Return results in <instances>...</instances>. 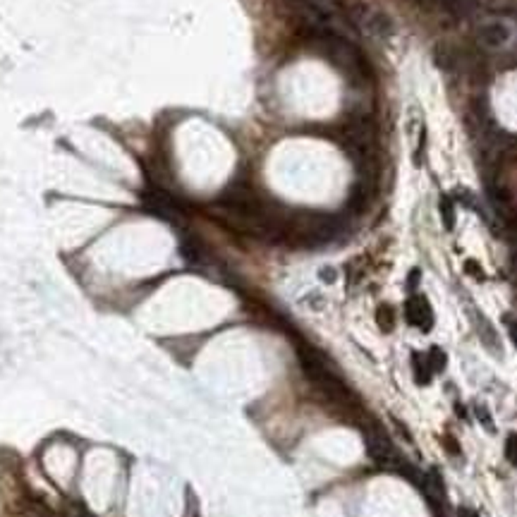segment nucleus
Returning a JSON list of instances; mask_svg holds the SVG:
<instances>
[{
	"instance_id": "nucleus-9",
	"label": "nucleus",
	"mask_w": 517,
	"mask_h": 517,
	"mask_svg": "<svg viewBox=\"0 0 517 517\" xmlns=\"http://www.w3.org/2000/svg\"><path fill=\"white\" fill-rule=\"evenodd\" d=\"M412 374H415V381L419 383V386H427V383L431 381L434 371H431V364H429L427 354L412 352Z\"/></svg>"
},
{
	"instance_id": "nucleus-1",
	"label": "nucleus",
	"mask_w": 517,
	"mask_h": 517,
	"mask_svg": "<svg viewBox=\"0 0 517 517\" xmlns=\"http://www.w3.org/2000/svg\"><path fill=\"white\" fill-rule=\"evenodd\" d=\"M300 362H302V369L307 371V376H309L328 398L338 400V403H350L352 400L350 388L345 386V381L340 379L335 367L321 352L314 350V347H300Z\"/></svg>"
},
{
	"instance_id": "nucleus-3",
	"label": "nucleus",
	"mask_w": 517,
	"mask_h": 517,
	"mask_svg": "<svg viewBox=\"0 0 517 517\" xmlns=\"http://www.w3.org/2000/svg\"><path fill=\"white\" fill-rule=\"evenodd\" d=\"M364 445H367V452H369V457L374 462L393 464V467L400 462V457H398V452H395L393 443L388 441V436L381 434V429H369V431L364 434Z\"/></svg>"
},
{
	"instance_id": "nucleus-18",
	"label": "nucleus",
	"mask_w": 517,
	"mask_h": 517,
	"mask_svg": "<svg viewBox=\"0 0 517 517\" xmlns=\"http://www.w3.org/2000/svg\"><path fill=\"white\" fill-rule=\"evenodd\" d=\"M417 286H419V269H412L410 278H408V290H410V293H415Z\"/></svg>"
},
{
	"instance_id": "nucleus-20",
	"label": "nucleus",
	"mask_w": 517,
	"mask_h": 517,
	"mask_svg": "<svg viewBox=\"0 0 517 517\" xmlns=\"http://www.w3.org/2000/svg\"><path fill=\"white\" fill-rule=\"evenodd\" d=\"M321 278H323V281H333V278H335L333 269H323V271H321Z\"/></svg>"
},
{
	"instance_id": "nucleus-11",
	"label": "nucleus",
	"mask_w": 517,
	"mask_h": 517,
	"mask_svg": "<svg viewBox=\"0 0 517 517\" xmlns=\"http://www.w3.org/2000/svg\"><path fill=\"white\" fill-rule=\"evenodd\" d=\"M376 323H379V328L386 330V333H391L395 328V311L391 304H381L379 309H376Z\"/></svg>"
},
{
	"instance_id": "nucleus-10",
	"label": "nucleus",
	"mask_w": 517,
	"mask_h": 517,
	"mask_svg": "<svg viewBox=\"0 0 517 517\" xmlns=\"http://www.w3.org/2000/svg\"><path fill=\"white\" fill-rule=\"evenodd\" d=\"M438 213H441V220H443V228L452 232L455 230V223H457V216H455V204H452V199L448 194H441L438 199Z\"/></svg>"
},
{
	"instance_id": "nucleus-17",
	"label": "nucleus",
	"mask_w": 517,
	"mask_h": 517,
	"mask_svg": "<svg viewBox=\"0 0 517 517\" xmlns=\"http://www.w3.org/2000/svg\"><path fill=\"white\" fill-rule=\"evenodd\" d=\"M424 144H427V130L419 132V144H417V151H415V166H422V151H424Z\"/></svg>"
},
{
	"instance_id": "nucleus-8",
	"label": "nucleus",
	"mask_w": 517,
	"mask_h": 517,
	"mask_svg": "<svg viewBox=\"0 0 517 517\" xmlns=\"http://www.w3.org/2000/svg\"><path fill=\"white\" fill-rule=\"evenodd\" d=\"M441 5L445 8V13L450 17H457V20L474 15L479 10V0H441Z\"/></svg>"
},
{
	"instance_id": "nucleus-12",
	"label": "nucleus",
	"mask_w": 517,
	"mask_h": 517,
	"mask_svg": "<svg viewBox=\"0 0 517 517\" xmlns=\"http://www.w3.org/2000/svg\"><path fill=\"white\" fill-rule=\"evenodd\" d=\"M427 359H429V364H431V371L434 374H438V371H443L445 369V362H448V357H445V352L441 350V347H431V350H429V354H427Z\"/></svg>"
},
{
	"instance_id": "nucleus-16",
	"label": "nucleus",
	"mask_w": 517,
	"mask_h": 517,
	"mask_svg": "<svg viewBox=\"0 0 517 517\" xmlns=\"http://www.w3.org/2000/svg\"><path fill=\"white\" fill-rule=\"evenodd\" d=\"M503 321H505V326H508L510 338H513L515 347H517V318H515V316H510V314H505V316H503Z\"/></svg>"
},
{
	"instance_id": "nucleus-6",
	"label": "nucleus",
	"mask_w": 517,
	"mask_h": 517,
	"mask_svg": "<svg viewBox=\"0 0 517 517\" xmlns=\"http://www.w3.org/2000/svg\"><path fill=\"white\" fill-rule=\"evenodd\" d=\"M476 39L484 48H501L510 39V27L501 20H489L476 29Z\"/></svg>"
},
{
	"instance_id": "nucleus-15",
	"label": "nucleus",
	"mask_w": 517,
	"mask_h": 517,
	"mask_svg": "<svg viewBox=\"0 0 517 517\" xmlns=\"http://www.w3.org/2000/svg\"><path fill=\"white\" fill-rule=\"evenodd\" d=\"M464 273H467V276H472L474 278V281H484V271H481V266L479 264H476V261L474 259H467V261H464Z\"/></svg>"
},
{
	"instance_id": "nucleus-7",
	"label": "nucleus",
	"mask_w": 517,
	"mask_h": 517,
	"mask_svg": "<svg viewBox=\"0 0 517 517\" xmlns=\"http://www.w3.org/2000/svg\"><path fill=\"white\" fill-rule=\"evenodd\" d=\"M469 314H472V318H474V326H476V333H479L481 342H484V345L489 347L493 354H501V342H498V333H496V328H493L491 323H489V318H486L484 314L476 311L474 307L469 309Z\"/></svg>"
},
{
	"instance_id": "nucleus-4",
	"label": "nucleus",
	"mask_w": 517,
	"mask_h": 517,
	"mask_svg": "<svg viewBox=\"0 0 517 517\" xmlns=\"http://www.w3.org/2000/svg\"><path fill=\"white\" fill-rule=\"evenodd\" d=\"M144 201H147V208L149 211H154L156 216L166 218V220H173V223H177L180 216H182V208L175 199H173L168 192L154 187L147 192V196H144Z\"/></svg>"
},
{
	"instance_id": "nucleus-2",
	"label": "nucleus",
	"mask_w": 517,
	"mask_h": 517,
	"mask_svg": "<svg viewBox=\"0 0 517 517\" xmlns=\"http://www.w3.org/2000/svg\"><path fill=\"white\" fill-rule=\"evenodd\" d=\"M352 22L362 29L367 36H374V39H388L393 34L391 17L376 8H367V5H359V8L354 10Z\"/></svg>"
},
{
	"instance_id": "nucleus-19",
	"label": "nucleus",
	"mask_w": 517,
	"mask_h": 517,
	"mask_svg": "<svg viewBox=\"0 0 517 517\" xmlns=\"http://www.w3.org/2000/svg\"><path fill=\"white\" fill-rule=\"evenodd\" d=\"M457 515H460V517H479V515H476V510H472V508H460V510H457Z\"/></svg>"
},
{
	"instance_id": "nucleus-13",
	"label": "nucleus",
	"mask_w": 517,
	"mask_h": 517,
	"mask_svg": "<svg viewBox=\"0 0 517 517\" xmlns=\"http://www.w3.org/2000/svg\"><path fill=\"white\" fill-rule=\"evenodd\" d=\"M474 412H476V417H479V422L484 424V429H486V431H489V434L496 431V427H493V419H491L489 410H486L484 405H474Z\"/></svg>"
},
{
	"instance_id": "nucleus-5",
	"label": "nucleus",
	"mask_w": 517,
	"mask_h": 517,
	"mask_svg": "<svg viewBox=\"0 0 517 517\" xmlns=\"http://www.w3.org/2000/svg\"><path fill=\"white\" fill-rule=\"evenodd\" d=\"M405 316H408V321L412 326L424 330V333H429V330L434 328V309L424 295H412V297L405 302Z\"/></svg>"
},
{
	"instance_id": "nucleus-14",
	"label": "nucleus",
	"mask_w": 517,
	"mask_h": 517,
	"mask_svg": "<svg viewBox=\"0 0 517 517\" xmlns=\"http://www.w3.org/2000/svg\"><path fill=\"white\" fill-rule=\"evenodd\" d=\"M505 457H508L510 464L517 467V434L508 436V441H505Z\"/></svg>"
}]
</instances>
